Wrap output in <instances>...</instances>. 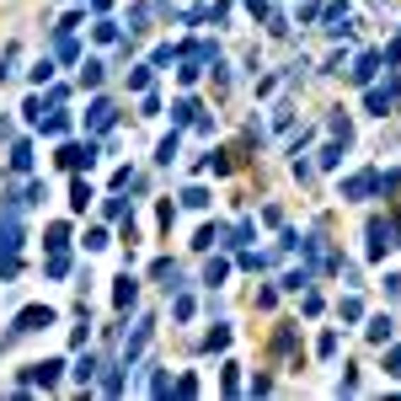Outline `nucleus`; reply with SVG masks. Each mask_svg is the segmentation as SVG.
Listing matches in <instances>:
<instances>
[{"label":"nucleus","mask_w":401,"mask_h":401,"mask_svg":"<svg viewBox=\"0 0 401 401\" xmlns=\"http://www.w3.org/2000/svg\"><path fill=\"white\" fill-rule=\"evenodd\" d=\"M43 327H54V310H49V305H27L22 316H16L11 337H33V332H43ZM11 337H6V342H11Z\"/></svg>","instance_id":"nucleus-1"},{"label":"nucleus","mask_w":401,"mask_h":401,"mask_svg":"<svg viewBox=\"0 0 401 401\" xmlns=\"http://www.w3.org/2000/svg\"><path fill=\"white\" fill-rule=\"evenodd\" d=\"M97 161V139H86V145H59V166H70V171H81V166H91Z\"/></svg>","instance_id":"nucleus-2"},{"label":"nucleus","mask_w":401,"mask_h":401,"mask_svg":"<svg viewBox=\"0 0 401 401\" xmlns=\"http://www.w3.org/2000/svg\"><path fill=\"white\" fill-rule=\"evenodd\" d=\"M112 123H118V107H112L107 97H97V102H91V112H86V129H91V134H107Z\"/></svg>","instance_id":"nucleus-3"},{"label":"nucleus","mask_w":401,"mask_h":401,"mask_svg":"<svg viewBox=\"0 0 401 401\" xmlns=\"http://www.w3.org/2000/svg\"><path fill=\"white\" fill-rule=\"evenodd\" d=\"M369 257H385V246H396V231H390V219H369Z\"/></svg>","instance_id":"nucleus-4"},{"label":"nucleus","mask_w":401,"mask_h":401,"mask_svg":"<svg viewBox=\"0 0 401 401\" xmlns=\"http://www.w3.org/2000/svg\"><path fill=\"white\" fill-rule=\"evenodd\" d=\"M364 107H369V112H380V118H385V112L396 107V81H385V86H369V97H364Z\"/></svg>","instance_id":"nucleus-5"},{"label":"nucleus","mask_w":401,"mask_h":401,"mask_svg":"<svg viewBox=\"0 0 401 401\" xmlns=\"http://www.w3.org/2000/svg\"><path fill=\"white\" fill-rule=\"evenodd\" d=\"M369 193H380V171H359L342 182V198H369Z\"/></svg>","instance_id":"nucleus-6"},{"label":"nucleus","mask_w":401,"mask_h":401,"mask_svg":"<svg viewBox=\"0 0 401 401\" xmlns=\"http://www.w3.org/2000/svg\"><path fill=\"white\" fill-rule=\"evenodd\" d=\"M11 252H22V225H16V214H6L0 219V257H11Z\"/></svg>","instance_id":"nucleus-7"},{"label":"nucleus","mask_w":401,"mask_h":401,"mask_svg":"<svg viewBox=\"0 0 401 401\" xmlns=\"http://www.w3.org/2000/svg\"><path fill=\"white\" fill-rule=\"evenodd\" d=\"M380 64H385V54L364 49V54H359V64H353V81H359V86H369V81H375V70H380Z\"/></svg>","instance_id":"nucleus-8"},{"label":"nucleus","mask_w":401,"mask_h":401,"mask_svg":"<svg viewBox=\"0 0 401 401\" xmlns=\"http://www.w3.org/2000/svg\"><path fill=\"white\" fill-rule=\"evenodd\" d=\"M150 332H156V327H150V321H139V327H134V337H129V342H123V364H134V359H139V353H145V342H150Z\"/></svg>","instance_id":"nucleus-9"},{"label":"nucleus","mask_w":401,"mask_h":401,"mask_svg":"<svg viewBox=\"0 0 401 401\" xmlns=\"http://www.w3.org/2000/svg\"><path fill=\"white\" fill-rule=\"evenodd\" d=\"M59 359H43V364H27V380H37V385H43V390H49L54 385V380H59Z\"/></svg>","instance_id":"nucleus-10"},{"label":"nucleus","mask_w":401,"mask_h":401,"mask_svg":"<svg viewBox=\"0 0 401 401\" xmlns=\"http://www.w3.org/2000/svg\"><path fill=\"white\" fill-rule=\"evenodd\" d=\"M193 246H198V252H209V246H231V231H225V225H204V231L193 236Z\"/></svg>","instance_id":"nucleus-11"},{"label":"nucleus","mask_w":401,"mask_h":401,"mask_svg":"<svg viewBox=\"0 0 401 401\" xmlns=\"http://www.w3.org/2000/svg\"><path fill=\"white\" fill-rule=\"evenodd\" d=\"M134 300H139V284H134L129 273H123V279H118V289H112V305H118V310H134Z\"/></svg>","instance_id":"nucleus-12"},{"label":"nucleus","mask_w":401,"mask_h":401,"mask_svg":"<svg viewBox=\"0 0 401 401\" xmlns=\"http://www.w3.org/2000/svg\"><path fill=\"white\" fill-rule=\"evenodd\" d=\"M91 198H97V193H91V182H86V177H75V187H70V209H75V214H86V204H91Z\"/></svg>","instance_id":"nucleus-13"},{"label":"nucleus","mask_w":401,"mask_h":401,"mask_svg":"<svg viewBox=\"0 0 401 401\" xmlns=\"http://www.w3.org/2000/svg\"><path fill=\"white\" fill-rule=\"evenodd\" d=\"M364 337H369V342H390V316H369Z\"/></svg>","instance_id":"nucleus-14"},{"label":"nucleus","mask_w":401,"mask_h":401,"mask_svg":"<svg viewBox=\"0 0 401 401\" xmlns=\"http://www.w3.org/2000/svg\"><path fill=\"white\" fill-rule=\"evenodd\" d=\"M150 279H156V284H166V289H177V262H166V257H161V262L150 267Z\"/></svg>","instance_id":"nucleus-15"},{"label":"nucleus","mask_w":401,"mask_h":401,"mask_svg":"<svg viewBox=\"0 0 401 401\" xmlns=\"http://www.w3.org/2000/svg\"><path fill=\"white\" fill-rule=\"evenodd\" d=\"M193 118H198V102L193 97H182L177 107H171V123H193Z\"/></svg>","instance_id":"nucleus-16"},{"label":"nucleus","mask_w":401,"mask_h":401,"mask_svg":"<svg viewBox=\"0 0 401 401\" xmlns=\"http://www.w3.org/2000/svg\"><path fill=\"white\" fill-rule=\"evenodd\" d=\"M37 123H43V134H54V139L70 134V118H64V112H49V118H37Z\"/></svg>","instance_id":"nucleus-17"},{"label":"nucleus","mask_w":401,"mask_h":401,"mask_svg":"<svg viewBox=\"0 0 401 401\" xmlns=\"http://www.w3.org/2000/svg\"><path fill=\"white\" fill-rule=\"evenodd\" d=\"M49 252H64V246H70V225H49Z\"/></svg>","instance_id":"nucleus-18"},{"label":"nucleus","mask_w":401,"mask_h":401,"mask_svg":"<svg viewBox=\"0 0 401 401\" xmlns=\"http://www.w3.org/2000/svg\"><path fill=\"white\" fill-rule=\"evenodd\" d=\"M11 166H16V171L33 166V145H27V139H16V145H11Z\"/></svg>","instance_id":"nucleus-19"},{"label":"nucleus","mask_w":401,"mask_h":401,"mask_svg":"<svg viewBox=\"0 0 401 401\" xmlns=\"http://www.w3.org/2000/svg\"><path fill=\"white\" fill-rule=\"evenodd\" d=\"M182 204H187V209H209V187H198V182L182 187Z\"/></svg>","instance_id":"nucleus-20"},{"label":"nucleus","mask_w":401,"mask_h":401,"mask_svg":"<svg viewBox=\"0 0 401 401\" xmlns=\"http://www.w3.org/2000/svg\"><path fill=\"white\" fill-rule=\"evenodd\" d=\"M177 145H182L177 134H166V139H161V150H156V161H161V166H171V161H177Z\"/></svg>","instance_id":"nucleus-21"},{"label":"nucleus","mask_w":401,"mask_h":401,"mask_svg":"<svg viewBox=\"0 0 401 401\" xmlns=\"http://www.w3.org/2000/svg\"><path fill=\"white\" fill-rule=\"evenodd\" d=\"M81 86H102V59H86L81 64Z\"/></svg>","instance_id":"nucleus-22"},{"label":"nucleus","mask_w":401,"mask_h":401,"mask_svg":"<svg viewBox=\"0 0 401 401\" xmlns=\"http://www.w3.org/2000/svg\"><path fill=\"white\" fill-rule=\"evenodd\" d=\"M198 75H204V59H182V70H177V81H182V86H193Z\"/></svg>","instance_id":"nucleus-23"},{"label":"nucleus","mask_w":401,"mask_h":401,"mask_svg":"<svg viewBox=\"0 0 401 401\" xmlns=\"http://www.w3.org/2000/svg\"><path fill=\"white\" fill-rule=\"evenodd\" d=\"M337 310H342V321H359V316H364V305H359V294H342V305H337Z\"/></svg>","instance_id":"nucleus-24"},{"label":"nucleus","mask_w":401,"mask_h":401,"mask_svg":"<svg viewBox=\"0 0 401 401\" xmlns=\"http://www.w3.org/2000/svg\"><path fill=\"white\" fill-rule=\"evenodd\" d=\"M49 279H70V257H64V252L49 257Z\"/></svg>","instance_id":"nucleus-25"},{"label":"nucleus","mask_w":401,"mask_h":401,"mask_svg":"<svg viewBox=\"0 0 401 401\" xmlns=\"http://www.w3.org/2000/svg\"><path fill=\"white\" fill-rule=\"evenodd\" d=\"M97 359H91V353H86V359H81V364H75V380H81V385H86V380H97Z\"/></svg>","instance_id":"nucleus-26"},{"label":"nucleus","mask_w":401,"mask_h":401,"mask_svg":"<svg viewBox=\"0 0 401 401\" xmlns=\"http://www.w3.org/2000/svg\"><path fill=\"white\" fill-rule=\"evenodd\" d=\"M225 273H231V262H219V257H214V262L204 267V284H225Z\"/></svg>","instance_id":"nucleus-27"},{"label":"nucleus","mask_w":401,"mask_h":401,"mask_svg":"<svg viewBox=\"0 0 401 401\" xmlns=\"http://www.w3.org/2000/svg\"><path fill=\"white\" fill-rule=\"evenodd\" d=\"M102 390H107V396H118V390H123V375H118V364H107V375H102Z\"/></svg>","instance_id":"nucleus-28"},{"label":"nucleus","mask_w":401,"mask_h":401,"mask_svg":"<svg viewBox=\"0 0 401 401\" xmlns=\"http://www.w3.org/2000/svg\"><path fill=\"white\" fill-rule=\"evenodd\" d=\"M305 284H310V267H294L289 279H284V289H294V294H300V289H305Z\"/></svg>","instance_id":"nucleus-29"},{"label":"nucleus","mask_w":401,"mask_h":401,"mask_svg":"<svg viewBox=\"0 0 401 401\" xmlns=\"http://www.w3.org/2000/svg\"><path fill=\"white\" fill-rule=\"evenodd\" d=\"M129 91H150V64H139V70L129 75Z\"/></svg>","instance_id":"nucleus-30"},{"label":"nucleus","mask_w":401,"mask_h":401,"mask_svg":"<svg viewBox=\"0 0 401 401\" xmlns=\"http://www.w3.org/2000/svg\"><path fill=\"white\" fill-rule=\"evenodd\" d=\"M209 348H214V353L231 348V327H214V332H209Z\"/></svg>","instance_id":"nucleus-31"},{"label":"nucleus","mask_w":401,"mask_h":401,"mask_svg":"<svg viewBox=\"0 0 401 401\" xmlns=\"http://www.w3.org/2000/svg\"><path fill=\"white\" fill-rule=\"evenodd\" d=\"M316 353H321V359H332V353H337V332H321V342H316Z\"/></svg>","instance_id":"nucleus-32"},{"label":"nucleus","mask_w":401,"mask_h":401,"mask_svg":"<svg viewBox=\"0 0 401 401\" xmlns=\"http://www.w3.org/2000/svg\"><path fill=\"white\" fill-rule=\"evenodd\" d=\"M33 81H37V86H49V81H54V64H49V59H37V64H33Z\"/></svg>","instance_id":"nucleus-33"},{"label":"nucleus","mask_w":401,"mask_h":401,"mask_svg":"<svg viewBox=\"0 0 401 401\" xmlns=\"http://www.w3.org/2000/svg\"><path fill=\"white\" fill-rule=\"evenodd\" d=\"M150 390H156V396H166V390H171V375H166V369H156V375H150Z\"/></svg>","instance_id":"nucleus-34"},{"label":"nucleus","mask_w":401,"mask_h":401,"mask_svg":"<svg viewBox=\"0 0 401 401\" xmlns=\"http://www.w3.org/2000/svg\"><path fill=\"white\" fill-rule=\"evenodd\" d=\"M171 390H177V396H198V375H182V380H177Z\"/></svg>","instance_id":"nucleus-35"},{"label":"nucleus","mask_w":401,"mask_h":401,"mask_svg":"<svg viewBox=\"0 0 401 401\" xmlns=\"http://www.w3.org/2000/svg\"><path fill=\"white\" fill-rule=\"evenodd\" d=\"M385 375H390V380H401V348H390V353H385Z\"/></svg>","instance_id":"nucleus-36"},{"label":"nucleus","mask_w":401,"mask_h":401,"mask_svg":"<svg viewBox=\"0 0 401 401\" xmlns=\"http://www.w3.org/2000/svg\"><path fill=\"white\" fill-rule=\"evenodd\" d=\"M273 348H279V353H294V332H289V327H279V337H273Z\"/></svg>","instance_id":"nucleus-37"},{"label":"nucleus","mask_w":401,"mask_h":401,"mask_svg":"<svg viewBox=\"0 0 401 401\" xmlns=\"http://www.w3.org/2000/svg\"><path fill=\"white\" fill-rule=\"evenodd\" d=\"M171 316H177V321H187V316H193V300H187V294H177V305H171Z\"/></svg>","instance_id":"nucleus-38"},{"label":"nucleus","mask_w":401,"mask_h":401,"mask_svg":"<svg viewBox=\"0 0 401 401\" xmlns=\"http://www.w3.org/2000/svg\"><path fill=\"white\" fill-rule=\"evenodd\" d=\"M337 161H342V139H337V145H327V150H321V166H337Z\"/></svg>","instance_id":"nucleus-39"},{"label":"nucleus","mask_w":401,"mask_h":401,"mask_svg":"<svg viewBox=\"0 0 401 401\" xmlns=\"http://www.w3.org/2000/svg\"><path fill=\"white\" fill-rule=\"evenodd\" d=\"M236 369H241V364H225V390H231V396L241 390V375H236Z\"/></svg>","instance_id":"nucleus-40"}]
</instances>
